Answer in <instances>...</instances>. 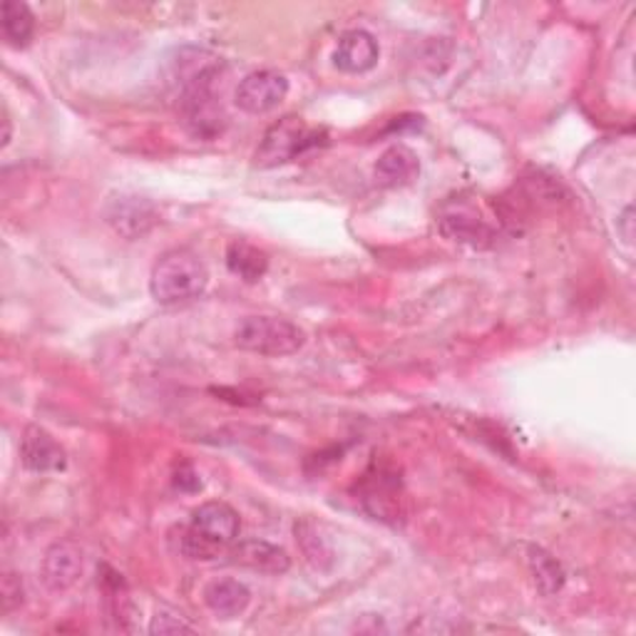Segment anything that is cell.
<instances>
[{
	"mask_svg": "<svg viewBox=\"0 0 636 636\" xmlns=\"http://www.w3.org/2000/svg\"><path fill=\"white\" fill-rule=\"evenodd\" d=\"M239 513L219 500L199 505L179 535V549L189 559H215L239 539Z\"/></svg>",
	"mask_w": 636,
	"mask_h": 636,
	"instance_id": "1",
	"label": "cell"
},
{
	"mask_svg": "<svg viewBox=\"0 0 636 636\" xmlns=\"http://www.w3.org/2000/svg\"><path fill=\"white\" fill-rule=\"evenodd\" d=\"M209 271L195 251L172 249L162 254L152 267L150 294L157 304H182L205 294Z\"/></svg>",
	"mask_w": 636,
	"mask_h": 636,
	"instance_id": "2",
	"label": "cell"
},
{
	"mask_svg": "<svg viewBox=\"0 0 636 636\" xmlns=\"http://www.w3.org/2000/svg\"><path fill=\"white\" fill-rule=\"evenodd\" d=\"M235 341L241 351L281 358L299 351L306 344V334L289 318L281 316H249L239 324Z\"/></svg>",
	"mask_w": 636,
	"mask_h": 636,
	"instance_id": "3",
	"label": "cell"
},
{
	"mask_svg": "<svg viewBox=\"0 0 636 636\" xmlns=\"http://www.w3.org/2000/svg\"><path fill=\"white\" fill-rule=\"evenodd\" d=\"M326 140L324 130H314L296 115H289L279 122H274L257 150L259 167H279L291 162V159L309 152L311 147H318Z\"/></svg>",
	"mask_w": 636,
	"mask_h": 636,
	"instance_id": "4",
	"label": "cell"
},
{
	"mask_svg": "<svg viewBox=\"0 0 636 636\" xmlns=\"http://www.w3.org/2000/svg\"><path fill=\"white\" fill-rule=\"evenodd\" d=\"M289 95V80L277 70H257L249 72L239 82L235 92V102L241 112L247 115H267L277 110Z\"/></svg>",
	"mask_w": 636,
	"mask_h": 636,
	"instance_id": "5",
	"label": "cell"
},
{
	"mask_svg": "<svg viewBox=\"0 0 636 636\" xmlns=\"http://www.w3.org/2000/svg\"><path fill=\"white\" fill-rule=\"evenodd\" d=\"M105 221L125 239H140L150 235L157 225V209L150 199L135 195H115L105 205Z\"/></svg>",
	"mask_w": 636,
	"mask_h": 636,
	"instance_id": "6",
	"label": "cell"
},
{
	"mask_svg": "<svg viewBox=\"0 0 636 636\" xmlns=\"http://www.w3.org/2000/svg\"><path fill=\"white\" fill-rule=\"evenodd\" d=\"M20 463L30 473L50 475L68 468V455L46 428L28 426L23 430V438H20Z\"/></svg>",
	"mask_w": 636,
	"mask_h": 636,
	"instance_id": "7",
	"label": "cell"
},
{
	"mask_svg": "<svg viewBox=\"0 0 636 636\" xmlns=\"http://www.w3.org/2000/svg\"><path fill=\"white\" fill-rule=\"evenodd\" d=\"M42 582L50 592H68L82 577V549L72 539H58L48 547L40 567Z\"/></svg>",
	"mask_w": 636,
	"mask_h": 636,
	"instance_id": "8",
	"label": "cell"
},
{
	"mask_svg": "<svg viewBox=\"0 0 636 636\" xmlns=\"http://www.w3.org/2000/svg\"><path fill=\"white\" fill-rule=\"evenodd\" d=\"M380 48L378 40L368 33V30H346L338 38V46L334 50V66L348 72V76H364V72L374 70L378 66Z\"/></svg>",
	"mask_w": 636,
	"mask_h": 636,
	"instance_id": "9",
	"label": "cell"
},
{
	"mask_svg": "<svg viewBox=\"0 0 636 636\" xmlns=\"http://www.w3.org/2000/svg\"><path fill=\"white\" fill-rule=\"evenodd\" d=\"M227 553L235 565L261 572V575H284L291 569V557L286 555V549L264 539H244L231 545Z\"/></svg>",
	"mask_w": 636,
	"mask_h": 636,
	"instance_id": "10",
	"label": "cell"
},
{
	"mask_svg": "<svg viewBox=\"0 0 636 636\" xmlns=\"http://www.w3.org/2000/svg\"><path fill=\"white\" fill-rule=\"evenodd\" d=\"M374 175L376 182L384 187H406L418 179L420 159L406 145H390L388 150L378 157Z\"/></svg>",
	"mask_w": 636,
	"mask_h": 636,
	"instance_id": "11",
	"label": "cell"
},
{
	"mask_svg": "<svg viewBox=\"0 0 636 636\" xmlns=\"http://www.w3.org/2000/svg\"><path fill=\"white\" fill-rule=\"evenodd\" d=\"M440 229L448 239L465 244V247L473 249H490L495 244V229L490 225H485L480 217H475L468 209H458L453 211V215H445L440 219Z\"/></svg>",
	"mask_w": 636,
	"mask_h": 636,
	"instance_id": "12",
	"label": "cell"
},
{
	"mask_svg": "<svg viewBox=\"0 0 636 636\" xmlns=\"http://www.w3.org/2000/svg\"><path fill=\"white\" fill-rule=\"evenodd\" d=\"M251 592L239 579H215L205 589V604L219 619H235L247 612Z\"/></svg>",
	"mask_w": 636,
	"mask_h": 636,
	"instance_id": "13",
	"label": "cell"
},
{
	"mask_svg": "<svg viewBox=\"0 0 636 636\" xmlns=\"http://www.w3.org/2000/svg\"><path fill=\"white\" fill-rule=\"evenodd\" d=\"M229 271L247 284H257L269 269V257L247 241H231L227 249Z\"/></svg>",
	"mask_w": 636,
	"mask_h": 636,
	"instance_id": "14",
	"label": "cell"
},
{
	"mask_svg": "<svg viewBox=\"0 0 636 636\" xmlns=\"http://www.w3.org/2000/svg\"><path fill=\"white\" fill-rule=\"evenodd\" d=\"M366 477L368 480H366L364 503H366L368 510L380 519L396 515L400 483L396 480L394 475H386L384 470H378L376 475H366Z\"/></svg>",
	"mask_w": 636,
	"mask_h": 636,
	"instance_id": "15",
	"label": "cell"
},
{
	"mask_svg": "<svg viewBox=\"0 0 636 636\" xmlns=\"http://www.w3.org/2000/svg\"><path fill=\"white\" fill-rule=\"evenodd\" d=\"M0 30H3V38L10 48H26L36 33V18L20 0H6Z\"/></svg>",
	"mask_w": 636,
	"mask_h": 636,
	"instance_id": "16",
	"label": "cell"
},
{
	"mask_svg": "<svg viewBox=\"0 0 636 636\" xmlns=\"http://www.w3.org/2000/svg\"><path fill=\"white\" fill-rule=\"evenodd\" d=\"M527 559H529V569H533L535 585L545 597H553L562 587H565V569H562L559 562L549 555L547 549L529 547Z\"/></svg>",
	"mask_w": 636,
	"mask_h": 636,
	"instance_id": "17",
	"label": "cell"
},
{
	"mask_svg": "<svg viewBox=\"0 0 636 636\" xmlns=\"http://www.w3.org/2000/svg\"><path fill=\"white\" fill-rule=\"evenodd\" d=\"M23 599H26L23 582H20V577L13 575V572H6L3 575V597H0V602H3V614L16 612L20 604H23Z\"/></svg>",
	"mask_w": 636,
	"mask_h": 636,
	"instance_id": "18",
	"label": "cell"
},
{
	"mask_svg": "<svg viewBox=\"0 0 636 636\" xmlns=\"http://www.w3.org/2000/svg\"><path fill=\"white\" fill-rule=\"evenodd\" d=\"M150 632L152 634H179V632H192V627H189L182 617H175V614H169V612H157L152 617Z\"/></svg>",
	"mask_w": 636,
	"mask_h": 636,
	"instance_id": "19",
	"label": "cell"
},
{
	"mask_svg": "<svg viewBox=\"0 0 636 636\" xmlns=\"http://www.w3.org/2000/svg\"><path fill=\"white\" fill-rule=\"evenodd\" d=\"M175 485H177L182 493H197V490H201L199 475H197V470H195L189 463L179 465V470L175 473Z\"/></svg>",
	"mask_w": 636,
	"mask_h": 636,
	"instance_id": "20",
	"label": "cell"
},
{
	"mask_svg": "<svg viewBox=\"0 0 636 636\" xmlns=\"http://www.w3.org/2000/svg\"><path fill=\"white\" fill-rule=\"evenodd\" d=\"M10 137H13V125H10V115H8V108L3 105V147L10 145Z\"/></svg>",
	"mask_w": 636,
	"mask_h": 636,
	"instance_id": "21",
	"label": "cell"
}]
</instances>
